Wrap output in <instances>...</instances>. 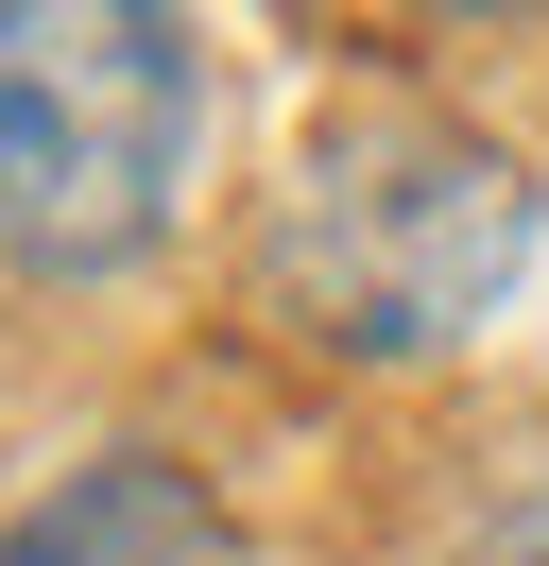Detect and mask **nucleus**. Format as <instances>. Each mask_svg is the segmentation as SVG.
<instances>
[{
  "label": "nucleus",
  "instance_id": "1",
  "mask_svg": "<svg viewBox=\"0 0 549 566\" xmlns=\"http://www.w3.org/2000/svg\"><path fill=\"white\" fill-rule=\"evenodd\" d=\"M549 189L464 104H327L240 223V310L327 378H446L515 310Z\"/></svg>",
  "mask_w": 549,
  "mask_h": 566
},
{
  "label": "nucleus",
  "instance_id": "2",
  "mask_svg": "<svg viewBox=\"0 0 549 566\" xmlns=\"http://www.w3.org/2000/svg\"><path fill=\"white\" fill-rule=\"evenodd\" d=\"M224 70L189 0H0V292H121L189 241Z\"/></svg>",
  "mask_w": 549,
  "mask_h": 566
},
{
  "label": "nucleus",
  "instance_id": "3",
  "mask_svg": "<svg viewBox=\"0 0 549 566\" xmlns=\"http://www.w3.org/2000/svg\"><path fill=\"white\" fill-rule=\"evenodd\" d=\"M0 566H258V549L189 447H86L0 515Z\"/></svg>",
  "mask_w": 549,
  "mask_h": 566
},
{
  "label": "nucleus",
  "instance_id": "4",
  "mask_svg": "<svg viewBox=\"0 0 549 566\" xmlns=\"http://www.w3.org/2000/svg\"><path fill=\"white\" fill-rule=\"evenodd\" d=\"M395 566H549V429H515V447L446 463L429 515L395 532Z\"/></svg>",
  "mask_w": 549,
  "mask_h": 566
}]
</instances>
